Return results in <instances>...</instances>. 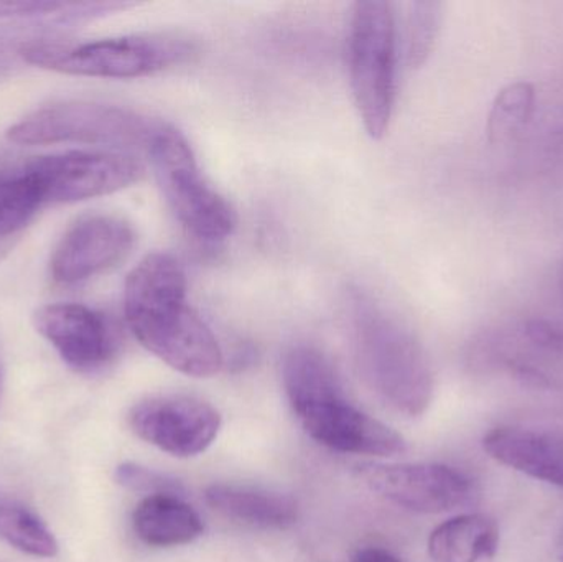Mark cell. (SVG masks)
Returning <instances> with one entry per match:
<instances>
[{
  "instance_id": "1",
  "label": "cell",
  "mask_w": 563,
  "mask_h": 562,
  "mask_svg": "<svg viewBox=\"0 0 563 562\" xmlns=\"http://www.w3.org/2000/svg\"><path fill=\"white\" fill-rule=\"evenodd\" d=\"M187 293L180 261L168 253L148 254L125 279V320L141 345L175 372L211 378L223 368V352Z\"/></svg>"
},
{
  "instance_id": "2",
  "label": "cell",
  "mask_w": 563,
  "mask_h": 562,
  "mask_svg": "<svg viewBox=\"0 0 563 562\" xmlns=\"http://www.w3.org/2000/svg\"><path fill=\"white\" fill-rule=\"evenodd\" d=\"M288 403L303 431L343 454L393 458L407 451L399 432L357 409L344 395L331 363L311 346H294L282 363Z\"/></svg>"
},
{
  "instance_id": "3",
  "label": "cell",
  "mask_w": 563,
  "mask_h": 562,
  "mask_svg": "<svg viewBox=\"0 0 563 562\" xmlns=\"http://www.w3.org/2000/svg\"><path fill=\"white\" fill-rule=\"evenodd\" d=\"M347 316L354 360L367 388L394 411L407 418L422 416L435 388L422 343L361 290L347 296Z\"/></svg>"
},
{
  "instance_id": "4",
  "label": "cell",
  "mask_w": 563,
  "mask_h": 562,
  "mask_svg": "<svg viewBox=\"0 0 563 562\" xmlns=\"http://www.w3.org/2000/svg\"><path fill=\"white\" fill-rule=\"evenodd\" d=\"M20 56L30 65L63 75L134 79L157 75L188 62L197 46L177 33H139L86 43H23Z\"/></svg>"
},
{
  "instance_id": "5",
  "label": "cell",
  "mask_w": 563,
  "mask_h": 562,
  "mask_svg": "<svg viewBox=\"0 0 563 562\" xmlns=\"http://www.w3.org/2000/svg\"><path fill=\"white\" fill-rule=\"evenodd\" d=\"M351 91L369 137L383 139L397 89L396 13L389 2H357L347 36Z\"/></svg>"
},
{
  "instance_id": "6",
  "label": "cell",
  "mask_w": 563,
  "mask_h": 562,
  "mask_svg": "<svg viewBox=\"0 0 563 562\" xmlns=\"http://www.w3.org/2000/svg\"><path fill=\"white\" fill-rule=\"evenodd\" d=\"M147 152L158 187L181 227L203 243L227 241L236 228V213L205 178L187 137L164 124Z\"/></svg>"
},
{
  "instance_id": "7",
  "label": "cell",
  "mask_w": 563,
  "mask_h": 562,
  "mask_svg": "<svg viewBox=\"0 0 563 562\" xmlns=\"http://www.w3.org/2000/svg\"><path fill=\"white\" fill-rule=\"evenodd\" d=\"M164 122L152 121L131 109L91 101H65L36 109L7 131L9 141L22 145L78 144L115 148H145Z\"/></svg>"
},
{
  "instance_id": "8",
  "label": "cell",
  "mask_w": 563,
  "mask_h": 562,
  "mask_svg": "<svg viewBox=\"0 0 563 562\" xmlns=\"http://www.w3.org/2000/svg\"><path fill=\"white\" fill-rule=\"evenodd\" d=\"M45 205L75 203L131 187L144 175V165L125 152L76 151L36 158L26 165Z\"/></svg>"
},
{
  "instance_id": "9",
  "label": "cell",
  "mask_w": 563,
  "mask_h": 562,
  "mask_svg": "<svg viewBox=\"0 0 563 562\" xmlns=\"http://www.w3.org/2000/svg\"><path fill=\"white\" fill-rule=\"evenodd\" d=\"M360 481L384 500L423 515L466 507L475 497L472 481L440 464L363 465Z\"/></svg>"
},
{
  "instance_id": "10",
  "label": "cell",
  "mask_w": 563,
  "mask_h": 562,
  "mask_svg": "<svg viewBox=\"0 0 563 562\" xmlns=\"http://www.w3.org/2000/svg\"><path fill=\"white\" fill-rule=\"evenodd\" d=\"M129 425L142 441L174 458L187 459L213 444L221 416L210 403L194 396H155L132 408Z\"/></svg>"
},
{
  "instance_id": "11",
  "label": "cell",
  "mask_w": 563,
  "mask_h": 562,
  "mask_svg": "<svg viewBox=\"0 0 563 562\" xmlns=\"http://www.w3.org/2000/svg\"><path fill=\"white\" fill-rule=\"evenodd\" d=\"M134 244L135 231L128 221L112 214H89L59 240L49 261V274L59 286H76L114 269Z\"/></svg>"
},
{
  "instance_id": "12",
  "label": "cell",
  "mask_w": 563,
  "mask_h": 562,
  "mask_svg": "<svg viewBox=\"0 0 563 562\" xmlns=\"http://www.w3.org/2000/svg\"><path fill=\"white\" fill-rule=\"evenodd\" d=\"M36 332L76 372L92 373L114 359V330L102 313L81 304H48L33 313Z\"/></svg>"
},
{
  "instance_id": "13",
  "label": "cell",
  "mask_w": 563,
  "mask_h": 562,
  "mask_svg": "<svg viewBox=\"0 0 563 562\" xmlns=\"http://www.w3.org/2000/svg\"><path fill=\"white\" fill-rule=\"evenodd\" d=\"M483 448L499 464L563 491V432L496 428Z\"/></svg>"
},
{
  "instance_id": "14",
  "label": "cell",
  "mask_w": 563,
  "mask_h": 562,
  "mask_svg": "<svg viewBox=\"0 0 563 562\" xmlns=\"http://www.w3.org/2000/svg\"><path fill=\"white\" fill-rule=\"evenodd\" d=\"M135 535L148 547H184L203 535V521L178 495H148L132 515Z\"/></svg>"
},
{
  "instance_id": "15",
  "label": "cell",
  "mask_w": 563,
  "mask_h": 562,
  "mask_svg": "<svg viewBox=\"0 0 563 562\" xmlns=\"http://www.w3.org/2000/svg\"><path fill=\"white\" fill-rule=\"evenodd\" d=\"M205 498L224 517L264 530H284L298 520V507L291 498L257 488L214 484L207 488Z\"/></svg>"
},
{
  "instance_id": "16",
  "label": "cell",
  "mask_w": 563,
  "mask_h": 562,
  "mask_svg": "<svg viewBox=\"0 0 563 562\" xmlns=\"http://www.w3.org/2000/svg\"><path fill=\"white\" fill-rule=\"evenodd\" d=\"M499 530L483 514H466L437 527L429 538L432 562H482L495 558Z\"/></svg>"
},
{
  "instance_id": "17",
  "label": "cell",
  "mask_w": 563,
  "mask_h": 562,
  "mask_svg": "<svg viewBox=\"0 0 563 562\" xmlns=\"http://www.w3.org/2000/svg\"><path fill=\"white\" fill-rule=\"evenodd\" d=\"M45 207L42 191L29 168L0 172V263L12 253Z\"/></svg>"
},
{
  "instance_id": "18",
  "label": "cell",
  "mask_w": 563,
  "mask_h": 562,
  "mask_svg": "<svg viewBox=\"0 0 563 562\" xmlns=\"http://www.w3.org/2000/svg\"><path fill=\"white\" fill-rule=\"evenodd\" d=\"M536 88L529 81H515L499 89L488 114L486 134L492 144L515 137L531 122L536 112Z\"/></svg>"
},
{
  "instance_id": "19",
  "label": "cell",
  "mask_w": 563,
  "mask_h": 562,
  "mask_svg": "<svg viewBox=\"0 0 563 562\" xmlns=\"http://www.w3.org/2000/svg\"><path fill=\"white\" fill-rule=\"evenodd\" d=\"M0 538L30 557L53 558L58 553L52 531L33 511L15 502H0Z\"/></svg>"
},
{
  "instance_id": "20",
  "label": "cell",
  "mask_w": 563,
  "mask_h": 562,
  "mask_svg": "<svg viewBox=\"0 0 563 562\" xmlns=\"http://www.w3.org/2000/svg\"><path fill=\"white\" fill-rule=\"evenodd\" d=\"M132 7L122 2H0V19L88 20Z\"/></svg>"
},
{
  "instance_id": "21",
  "label": "cell",
  "mask_w": 563,
  "mask_h": 562,
  "mask_svg": "<svg viewBox=\"0 0 563 562\" xmlns=\"http://www.w3.org/2000/svg\"><path fill=\"white\" fill-rule=\"evenodd\" d=\"M442 26V3L413 2L407 16V63L412 68L426 65L435 49Z\"/></svg>"
},
{
  "instance_id": "22",
  "label": "cell",
  "mask_w": 563,
  "mask_h": 562,
  "mask_svg": "<svg viewBox=\"0 0 563 562\" xmlns=\"http://www.w3.org/2000/svg\"><path fill=\"white\" fill-rule=\"evenodd\" d=\"M115 481L129 491L147 494V497L148 495L161 494L180 495L184 492L180 482L175 481V478L152 471V469L132 464V462L119 465L118 471H115Z\"/></svg>"
},
{
  "instance_id": "23",
  "label": "cell",
  "mask_w": 563,
  "mask_h": 562,
  "mask_svg": "<svg viewBox=\"0 0 563 562\" xmlns=\"http://www.w3.org/2000/svg\"><path fill=\"white\" fill-rule=\"evenodd\" d=\"M522 333L532 345L563 360V329L561 327L554 326L548 320L531 319L522 327Z\"/></svg>"
},
{
  "instance_id": "24",
  "label": "cell",
  "mask_w": 563,
  "mask_h": 562,
  "mask_svg": "<svg viewBox=\"0 0 563 562\" xmlns=\"http://www.w3.org/2000/svg\"><path fill=\"white\" fill-rule=\"evenodd\" d=\"M353 562H402L396 554L384 548L367 547L361 548L353 554Z\"/></svg>"
},
{
  "instance_id": "25",
  "label": "cell",
  "mask_w": 563,
  "mask_h": 562,
  "mask_svg": "<svg viewBox=\"0 0 563 562\" xmlns=\"http://www.w3.org/2000/svg\"><path fill=\"white\" fill-rule=\"evenodd\" d=\"M562 286H563V269H562Z\"/></svg>"
}]
</instances>
